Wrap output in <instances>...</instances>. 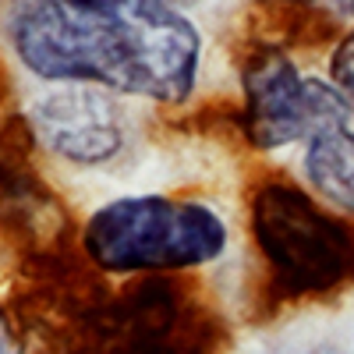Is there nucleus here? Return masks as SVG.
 Segmentation results:
<instances>
[{"mask_svg": "<svg viewBox=\"0 0 354 354\" xmlns=\"http://www.w3.org/2000/svg\"><path fill=\"white\" fill-rule=\"evenodd\" d=\"M252 234L287 294H326L354 273V230L298 185L270 181L259 188Z\"/></svg>", "mask_w": 354, "mask_h": 354, "instance_id": "obj_3", "label": "nucleus"}, {"mask_svg": "<svg viewBox=\"0 0 354 354\" xmlns=\"http://www.w3.org/2000/svg\"><path fill=\"white\" fill-rule=\"evenodd\" d=\"M227 220L205 202L124 195L88 216L82 245L106 273L198 270L227 252Z\"/></svg>", "mask_w": 354, "mask_h": 354, "instance_id": "obj_2", "label": "nucleus"}, {"mask_svg": "<svg viewBox=\"0 0 354 354\" xmlns=\"http://www.w3.org/2000/svg\"><path fill=\"white\" fill-rule=\"evenodd\" d=\"M354 121L330 124L305 142V177L308 185L344 213H354Z\"/></svg>", "mask_w": 354, "mask_h": 354, "instance_id": "obj_6", "label": "nucleus"}, {"mask_svg": "<svg viewBox=\"0 0 354 354\" xmlns=\"http://www.w3.org/2000/svg\"><path fill=\"white\" fill-rule=\"evenodd\" d=\"M330 82L347 96L351 110H354V28L337 43L333 61H330Z\"/></svg>", "mask_w": 354, "mask_h": 354, "instance_id": "obj_7", "label": "nucleus"}, {"mask_svg": "<svg viewBox=\"0 0 354 354\" xmlns=\"http://www.w3.org/2000/svg\"><path fill=\"white\" fill-rule=\"evenodd\" d=\"M39 142L53 156L78 167H96L121 153L124 117L106 88L96 85H53L28 106Z\"/></svg>", "mask_w": 354, "mask_h": 354, "instance_id": "obj_5", "label": "nucleus"}, {"mask_svg": "<svg viewBox=\"0 0 354 354\" xmlns=\"http://www.w3.org/2000/svg\"><path fill=\"white\" fill-rule=\"evenodd\" d=\"M18 61L53 85H96L153 103L195 93L202 36L188 15L153 0H28L8 11Z\"/></svg>", "mask_w": 354, "mask_h": 354, "instance_id": "obj_1", "label": "nucleus"}, {"mask_svg": "<svg viewBox=\"0 0 354 354\" xmlns=\"http://www.w3.org/2000/svg\"><path fill=\"white\" fill-rule=\"evenodd\" d=\"M0 354H21V344L15 337V326L8 322L4 308H0Z\"/></svg>", "mask_w": 354, "mask_h": 354, "instance_id": "obj_8", "label": "nucleus"}, {"mask_svg": "<svg viewBox=\"0 0 354 354\" xmlns=\"http://www.w3.org/2000/svg\"><path fill=\"white\" fill-rule=\"evenodd\" d=\"M245 131L259 149H283L308 142L330 124L354 121L347 96L319 75H305L277 46L259 50L241 71Z\"/></svg>", "mask_w": 354, "mask_h": 354, "instance_id": "obj_4", "label": "nucleus"}]
</instances>
